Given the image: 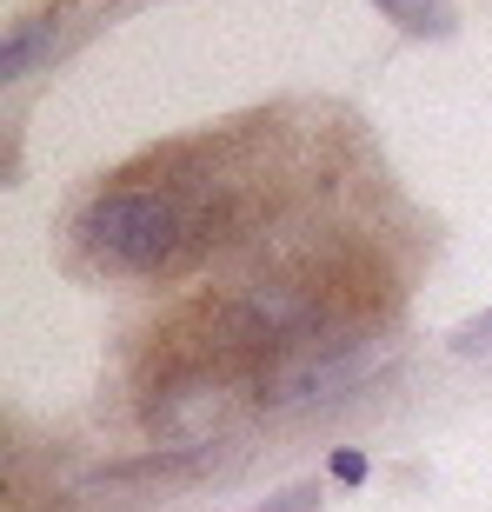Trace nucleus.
I'll return each mask as SVG.
<instances>
[{
	"label": "nucleus",
	"instance_id": "1",
	"mask_svg": "<svg viewBox=\"0 0 492 512\" xmlns=\"http://www.w3.org/2000/svg\"><path fill=\"white\" fill-rule=\"evenodd\" d=\"M220 227V193L200 187H153V180H120L80 213V253L100 273H167L200 240Z\"/></svg>",
	"mask_w": 492,
	"mask_h": 512
},
{
	"label": "nucleus",
	"instance_id": "2",
	"mask_svg": "<svg viewBox=\"0 0 492 512\" xmlns=\"http://www.w3.org/2000/svg\"><path fill=\"white\" fill-rule=\"evenodd\" d=\"M373 366H379V340H366V333H313L306 346L280 353L260 373V399L266 406H320V399H340L346 386H360Z\"/></svg>",
	"mask_w": 492,
	"mask_h": 512
},
{
	"label": "nucleus",
	"instance_id": "3",
	"mask_svg": "<svg viewBox=\"0 0 492 512\" xmlns=\"http://www.w3.org/2000/svg\"><path fill=\"white\" fill-rule=\"evenodd\" d=\"M233 366H240V353L227 340H213L200 360L173 366L147 393V426L160 439H207L233 413Z\"/></svg>",
	"mask_w": 492,
	"mask_h": 512
},
{
	"label": "nucleus",
	"instance_id": "4",
	"mask_svg": "<svg viewBox=\"0 0 492 512\" xmlns=\"http://www.w3.org/2000/svg\"><path fill=\"white\" fill-rule=\"evenodd\" d=\"M386 20H399L406 34H419V40H433V34H446L453 27V14H446V0H373Z\"/></svg>",
	"mask_w": 492,
	"mask_h": 512
},
{
	"label": "nucleus",
	"instance_id": "5",
	"mask_svg": "<svg viewBox=\"0 0 492 512\" xmlns=\"http://www.w3.org/2000/svg\"><path fill=\"white\" fill-rule=\"evenodd\" d=\"M47 34H54V20H34L27 34H14V40H7V54H0V74H7V80H20V74H27V67L40 60Z\"/></svg>",
	"mask_w": 492,
	"mask_h": 512
},
{
	"label": "nucleus",
	"instance_id": "6",
	"mask_svg": "<svg viewBox=\"0 0 492 512\" xmlns=\"http://www.w3.org/2000/svg\"><path fill=\"white\" fill-rule=\"evenodd\" d=\"M453 353H466V360H479V353H492V306L479 313V320H466L453 333Z\"/></svg>",
	"mask_w": 492,
	"mask_h": 512
},
{
	"label": "nucleus",
	"instance_id": "7",
	"mask_svg": "<svg viewBox=\"0 0 492 512\" xmlns=\"http://www.w3.org/2000/svg\"><path fill=\"white\" fill-rule=\"evenodd\" d=\"M253 512H320V486H313V479H300V486L273 493L266 506H253Z\"/></svg>",
	"mask_w": 492,
	"mask_h": 512
},
{
	"label": "nucleus",
	"instance_id": "8",
	"mask_svg": "<svg viewBox=\"0 0 492 512\" xmlns=\"http://www.w3.org/2000/svg\"><path fill=\"white\" fill-rule=\"evenodd\" d=\"M333 479H346V486H360V479H366V453H360V446H340V453H333Z\"/></svg>",
	"mask_w": 492,
	"mask_h": 512
}]
</instances>
